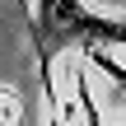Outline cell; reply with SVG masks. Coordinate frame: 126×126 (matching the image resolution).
<instances>
[{
	"label": "cell",
	"mask_w": 126,
	"mask_h": 126,
	"mask_svg": "<svg viewBox=\"0 0 126 126\" xmlns=\"http://www.w3.org/2000/svg\"><path fill=\"white\" fill-rule=\"evenodd\" d=\"M28 37L42 65V94H56L51 79V61L70 47L89 51V47H126V19L94 9L89 0H33L28 5Z\"/></svg>",
	"instance_id": "6da1fadb"
},
{
	"label": "cell",
	"mask_w": 126,
	"mask_h": 126,
	"mask_svg": "<svg viewBox=\"0 0 126 126\" xmlns=\"http://www.w3.org/2000/svg\"><path fill=\"white\" fill-rule=\"evenodd\" d=\"M89 5H98V9H117V5H126V0H89Z\"/></svg>",
	"instance_id": "7a4b0ae2"
}]
</instances>
